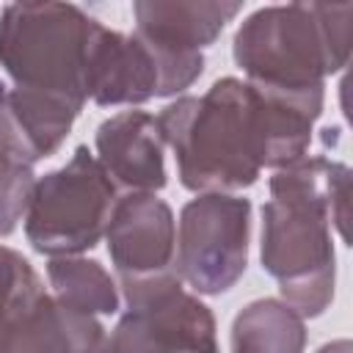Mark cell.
<instances>
[{"mask_svg":"<svg viewBox=\"0 0 353 353\" xmlns=\"http://www.w3.org/2000/svg\"><path fill=\"white\" fill-rule=\"evenodd\" d=\"M251 201L229 193H199L179 212L176 276L201 295H221L248 265Z\"/></svg>","mask_w":353,"mask_h":353,"instance_id":"8","label":"cell"},{"mask_svg":"<svg viewBox=\"0 0 353 353\" xmlns=\"http://www.w3.org/2000/svg\"><path fill=\"white\" fill-rule=\"evenodd\" d=\"M50 287L58 303L66 309L99 317L119 312V290L110 273L97 259L83 256H55L47 265Z\"/></svg>","mask_w":353,"mask_h":353,"instance_id":"14","label":"cell"},{"mask_svg":"<svg viewBox=\"0 0 353 353\" xmlns=\"http://www.w3.org/2000/svg\"><path fill=\"white\" fill-rule=\"evenodd\" d=\"M303 317L284 301H251L232 323V353H303Z\"/></svg>","mask_w":353,"mask_h":353,"instance_id":"13","label":"cell"},{"mask_svg":"<svg viewBox=\"0 0 353 353\" xmlns=\"http://www.w3.org/2000/svg\"><path fill=\"white\" fill-rule=\"evenodd\" d=\"M317 353H353V345H350V339H336V342L323 345Z\"/></svg>","mask_w":353,"mask_h":353,"instance_id":"16","label":"cell"},{"mask_svg":"<svg viewBox=\"0 0 353 353\" xmlns=\"http://www.w3.org/2000/svg\"><path fill=\"white\" fill-rule=\"evenodd\" d=\"M135 33L171 52H201L210 47L226 22L240 14V3H188V0H138L132 6Z\"/></svg>","mask_w":353,"mask_h":353,"instance_id":"12","label":"cell"},{"mask_svg":"<svg viewBox=\"0 0 353 353\" xmlns=\"http://www.w3.org/2000/svg\"><path fill=\"white\" fill-rule=\"evenodd\" d=\"M105 240L119 284L176 273L174 212L154 193L119 196L105 229Z\"/></svg>","mask_w":353,"mask_h":353,"instance_id":"10","label":"cell"},{"mask_svg":"<svg viewBox=\"0 0 353 353\" xmlns=\"http://www.w3.org/2000/svg\"><path fill=\"white\" fill-rule=\"evenodd\" d=\"M33 154L11 124L6 108L0 113V237H8L19 218L28 212V201L36 185Z\"/></svg>","mask_w":353,"mask_h":353,"instance_id":"15","label":"cell"},{"mask_svg":"<svg viewBox=\"0 0 353 353\" xmlns=\"http://www.w3.org/2000/svg\"><path fill=\"white\" fill-rule=\"evenodd\" d=\"M262 207V268L279 284L287 306L317 317L334 298L331 223L347 237L350 168L323 154L279 168Z\"/></svg>","mask_w":353,"mask_h":353,"instance_id":"2","label":"cell"},{"mask_svg":"<svg viewBox=\"0 0 353 353\" xmlns=\"http://www.w3.org/2000/svg\"><path fill=\"white\" fill-rule=\"evenodd\" d=\"M127 312L97 353H218L215 317L176 273L121 284Z\"/></svg>","mask_w":353,"mask_h":353,"instance_id":"7","label":"cell"},{"mask_svg":"<svg viewBox=\"0 0 353 353\" xmlns=\"http://www.w3.org/2000/svg\"><path fill=\"white\" fill-rule=\"evenodd\" d=\"M323 97V88L284 91L221 77L207 94L165 105L157 130L188 190L229 193L251 188L262 168L279 171L306 157Z\"/></svg>","mask_w":353,"mask_h":353,"instance_id":"1","label":"cell"},{"mask_svg":"<svg viewBox=\"0 0 353 353\" xmlns=\"http://www.w3.org/2000/svg\"><path fill=\"white\" fill-rule=\"evenodd\" d=\"M97 160L113 185L127 193H154L165 188L163 135L146 110H121L97 127Z\"/></svg>","mask_w":353,"mask_h":353,"instance_id":"11","label":"cell"},{"mask_svg":"<svg viewBox=\"0 0 353 353\" xmlns=\"http://www.w3.org/2000/svg\"><path fill=\"white\" fill-rule=\"evenodd\" d=\"M102 339L99 317L58 303L33 265L0 245V353H97Z\"/></svg>","mask_w":353,"mask_h":353,"instance_id":"6","label":"cell"},{"mask_svg":"<svg viewBox=\"0 0 353 353\" xmlns=\"http://www.w3.org/2000/svg\"><path fill=\"white\" fill-rule=\"evenodd\" d=\"M350 3L265 6L240 22L232 52L248 83L284 91L325 88L350 55Z\"/></svg>","mask_w":353,"mask_h":353,"instance_id":"3","label":"cell"},{"mask_svg":"<svg viewBox=\"0 0 353 353\" xmlns=\"http://www.w3.org/2000/svg\"><path fill=\"white\" fill-rule=\"evenodd\" d=\"M201 52H171L138 33H119L102 25L91 52L88 99L99 108L143 105L157 97L182 94L201 77Z\"/></svg>","mask_w":353,"mask_h":353,"instance_id":"9","label":"cell"},{"mask_svg":"<svg viewBox=\"0 0 353 353\" xmlns=\"http://www.w3.org/2000/svg\"><path fill=\"white\" fill-rule=\"evenodd\" d=\"M116 199V185L99 160L88 146H77L66 165L36 179L25 212V237L52 259L77 256L105 237Z\"/></svg>","mask_w":353,"mask_h":353,"instance_id":"5","label":"cell"},{"mask_svg":"<svg viewBox=\"0 0 353 353\" xmlns=\"http://www.w3.org/2000/svg\"><path fill=\"white\" fill-rule=\"evenodd\" d=\"M6 85H3V80H0V113H3V108H6Z\"/></svg>","mask_w":353,"mask_h":353,"instance_id":"17","label":"cell"},{"mask_svg":"<svg viewBox=\"0 0 353 353\" xmlns=\"http://www.w3.org/2000/svg\"><path fill=\"white\" fill-rule=\"evenodd\" d=\"M99 28L72 3H8L0 14V66L14 91L83 110Z\"/></svg>","mask_w":353,"mask_h":353,"instance_id":"4","label":"cell"}]
</instances>
